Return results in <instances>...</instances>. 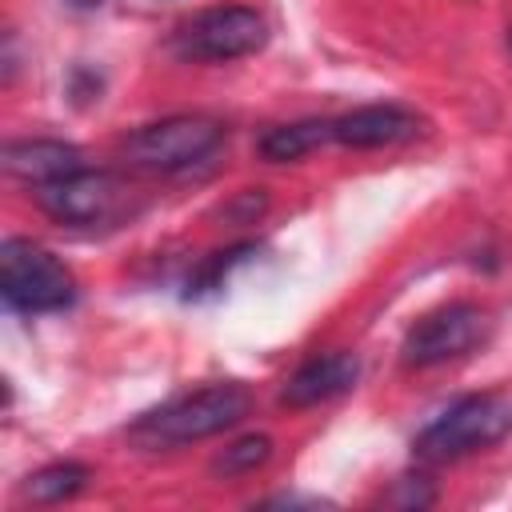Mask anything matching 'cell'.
Wrapping results in <instances>:
<instances>
[{
  "label": "cell",
  "mask_w": 512,
  "mask_h": 512,
  "mask_svg": "<svg viewBox=\"0 0 512 512\" xmlns=\"http://www.w3.org/2000/svg\"><path fill=\"white\" fill-rule=\"evenodd\" d=\"M84 484H88V468L64 460V464H48V468L32 472L28 484H24V496L36 500V504H56V500L76 496Z\"/></svg>",
  "instance_id": "12"
},
{
  "label": "cell",
  "mask_w": 512,
  "mask_h": 512,
  "mask_svg": "<svg viewBox=\"0 0 512 512\" xmlns=\"http://www.w3.org/2000/svg\"><path fill=\"white\" fill-rule=\"evenodd\" d=\"M268 456H272V440H268V436H244V440H236L232 448H224V452L212 460V472H224V476L256 472Z\"/></svg>",
  "instance_id": "13"
},
{
  "label": "cell",
  "mask_w": 512,
  "mask_h": 512,
  "mask_svg": "<svg viewBox=\"0 0 512 512\" xmlns=\"http://www.w3.org/2000/svg\"><path fill=\"white\" fill-rule=\"evenodd\" d=\"M64 4H68V8H80V12H84V8H96L100 0H64Z\"/></svg>",
  "instance_id": "14"
},
{
  "label": "cell",
  "mask_w": 512,
  "mask_h": 512,
  "mask_svg": "<svg viewBox=\"0 0 512 512\" xmlns=\"http://www.w3.org/2000/svg\"><path fill=\"white\" fill-rule=\"evenodd\" d=\"M264 40H268L264 16L256 8L228 4V8H208V12H196L192 20H184L172 36V52L180 60L220 64V60L252 56L256 48H264Z\"/></svg>",
  "instance_id": "5"
},
{
  "label": "cell",
  "mask_w": 512,
  "mask_h": 512,
  "mask_svg": "<svg viewBox=\"0 0 512 512\" xmlns=\"http://www.w3.org/2000/svg\"><path fill=\"white\" fill-rule=\"evenodd\" d=\"M248 388L240 384H208L196 388L188 396H176L168 404H160L156 412L140 416L128 428V440L140 448H176V444H192V440H208L232 424H240L248 416Z\"/></svg>",
  "instance_id": "1"
},
{
  "label": "cell",
  "mask_w": 512,
  "mask_h": 512,
  "mask_svg": "<svg viewBox=\"0 0 512 512\" xmlns=\"http://www.w3.org/2000/svg\"><path fill=\"white\" fill-rule=\"evenodd\" d=\"M220 140H224V128L212 116H168V120L136 128L124 140V156L140 172L168 176V172H184L208 160Z\"/></svg>",
  "instance_id": "4"
},
{
  "label": "cell",
  "mask_w": 512,
  "mask_h": 512,
  "mask_svg": "<svg viewBox=\"0 0 512 512\" xmlns=\"http://www.w3.org/2000/svg\"><path fill=\"white\" fill-rule=\"evenodd\" d=\"M0 296L16 312H56L68 308L76 296L72 272L32 240H4L0 244Z\"/></svg>",
  "instance_id": "3"
},
{
  "label": "cell",
  "mask_w": 512,
  "mask_h": 512,
  "mask_svg": "<svg viewBox=\"0 0 512 512\" xmlns=\"http://www.w3.org/2000/svg\"><path fill=\"white\" fill-rule=\"evenodd\" d=\"M40 208L60 220V224H76V228H96V224H112L124 212H132V188L128 180L112 176V172H68L52 184H40Z\"/></svg>",
  "instance_id": "6"
},
{
  "label": "cell",
  "mask_w": 512,
  "mask_h": 512,
  "mask_svg": "<svg viewBox=\"0 0 512 512\" xmlns=\"http://www.w3.org/2000/svg\"><path fill=\"white\" fill-rule=\"evenodd\" d=\"M4 168L32 184H52L68 172H80V148L64 140H12L4 148Z\"/></svg>",
  "instance_id": "10"
},
{
  "label": "cell",
  "mask_w": 512,
  "mask_h": 512,
  "mask_svg": "<svg viewBox=\"0 0 512 512\" xmlns=\"http://www.w3.org/2000/svg\"><path fill=\"white\" fill-rule=\"evenodd\" d=\"M356 376H360V360H356L352 352L312 356L308 364H300V368L288 376L280 400H284L288 408H308V404H320V400H332V396L348 392V388L356 384Z\"/></svg>",
  "instance_id": "9"
},
{
  "label": "cell",
  "mask_w": 512,
  "mask_h": 512,
  "mask_svg": "<svg viewBox=\"0 0 512 512\" xmlns=\"http://www.w3.org/2000/svg\"><path fill=\"white\" fill-rule=\"evenodd\" d=\"M324 140H332V120H300V124H280L272 132L260 136V156L264 160H300L304 152L320 148Z\"/></svg>",
  "instance_id": "11"
},
{
  "label": "cell",
  "mask_w": 512,
  "mask_h": 512,
  "mask_svg": "<svg viewBox=\"0 0 512 512\" xmlns=\"http://www.w3.org/2000/svg\"><path fill=\"white\" fill-rule=\"evenodd\" d=\"M508 432H512V388H496V392H476V396L448 404L416 436L412 448L420 460L444 464V460H460L480 448H492Z\"/></svg>",
  "instance_id": "2"
},
{
  "label": "cell",
  "mask_w": 512,
  "mask_h": 512,
  "mask_svg": "<svg viewBox=\"0 0 512 512\" xmlns=\"http://www.w3.org/2000/svg\"><path fill=\"white\" fill-rule=\"evenodd\" d=\"M416 132H420V120L396 104H368V108H352L332 120V140L348 148H384Z\"/></svg>",
  "instance_id": "8"
},
{
  "label": "cell",
  "mask_w": 512,
  "mask_h": 512,
  "mask_svg": "<svg viewBox=\"0 0 512 512\" xmlns=\"http://www.w3.org/2000/svg\"><path fill=\"white\" fill-rule=\"evenodd\" d=\"M488 312L480 304H468V300H456V304H444L436 312H428L424 320H416L404 336V364L408 368H432V364H444V360H456L472 348H480L488 340Z\"/></svg>",
  "instance_id": "7"
}]
</instances>
